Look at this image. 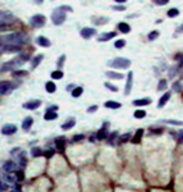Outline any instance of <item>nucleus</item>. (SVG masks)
I'll return each mask as SVG.
<instances>
[{
	"label": "nucleus",
	"instance_id": "aec40b11",
	"mask_svg": "<svg viewBox=\"0 0 183 192\" xmlns=\"http://www.w3.org/2000/svg\"><path fill=\"white\" fill-rule=\"evenodd\" d=\"M105 76L108 77V78H110V79H123L124 78L123 74L118 73V72H106Z\"/></svg>",
	"mask_w": 183,
	"mask_h": 192
},
{
	"label": "nucleus",
	"instance_id": "b1692460",
	"mask_svg": "<svg viewBox=\"0 0 183 192\" xmlns=\"http://www.w3.org/2000/svg\"><path fill=\"white\" fill-rule=\"evenodd\" d=\"M44 118H45V120H54L58 118V114L55 113V110H47L46 114L44 115Z\"/></svg>",
	"mask_w": 183,
	"mask_h": 192
},
{
	"label": "nucleus",
	"instance_id": "c9c22d12",
	"mask_svg": "<svg viewBox=\"0 0 183 192\" xmlns=\"http://www.w3.org/2000/svg\"><path fill=\"white\" fill-rule=\"evenodd\" d=\"M179 15V10L177 9V8H172V9L168 10V17L169 18H175Z\"/></svg>",
	"mask_w": 183,
	"mask_h": 192
},
{
	"label": "nucleus",
	"instance_id": "603ef678",
	"mask_svg": "<svg viewBox=\"0 0 183 192\" xmlns=\"http://www.w3.org/2000/svg\"><path fill=\"white\" fill-rule=\"evenodd\" d=\"M152 3L156 5H167L169 3V0H152Z\"/></svg>",
	"mask_w": 183,
	"mask_h": 192
},
{
	"label": "nucleus",
	"instance_id": "e2e57ef3",
	"mask_svg": "<svg viewBox=\"0 0 183 192\" xmlns=\"http://www.w3.org/2000/svg\"><path fill=\"white\" fill-rule=\"evenodd\" d=\"M115 1H117V3H119V4H120V3H126L127 0H115Z\"/></svg>",
	"mask_w": 183,
	"mask_h": 192
},
{
	"label": "nucleus",
	"instance_id": "20e7f679",
	"mask_svg": "<svg viewBox=\"0 0 183 192\" xmlns=\"http://www.w3.org/2000/svg\"><path fill=\"white\" fill-rule=\"evenodd\" d=\"M65 19H67V14H65L63 10H60V9H57L51 14V20H53V23H54L55 26L63 24V23L65 22Z\"/></svg>",
	"mask_w": 183,
	"mask_h": 192
},
{
	"label": "nucleus",
	"instance_id": "2eb2a0df",
	"mask_svg": "<svg viewBox=\"0 0 183 192\" xmlns=\"http://www.w3.org/2000/svg\"><path fill=\"white\" fill-rule=\"evenodd\" d=\"M170 96H172V94H170V92H165L164 95H161V97L159 99V102H157V108H159V109L164 108V106H165V104H167V102L169 101Z\"/></svg>",
	"mask_w": 183,
	"mask_h": 192
},
{
	"label": "nucleus",
	"instance_id": "052dcab7",
	"mask_svg": "<svg viewBox=\"0 0 183 192\" xmlns=\"http://www.w3.org/2000/svg\"><path fill=\"white\" fill-rule=\"evenodd\" d=\"M96 110H97V105H92V106L87 108V113H93Z\"/></svg>",
	"mask_w": 183,
	"mask_h": 192
},
{
	"label": "nucleus",
	"instance_id": "0eeeda50",
	"mask_svg": "<svg viewBox=\"0 0 183 192\" xmlns=\"http://www.w3.org/2000/svg\"><path fill=\"white\" fill-rule=\"evenodd\" d=\"M0 49H1V51H4V53H19V51L22 50V45L12 44V45H5Z\"/></svg>",
	"mask_w": 183,
	"mask_h": 192
},
{
	"label": "nucleus",
	"instance_id": "cd10ccee",
	"mask_svg": "<svg viewBox=\"0 0 183 192\" xmlns=\"http://www.w3.org/2000/svg\"><path fill=\"white\" fill-rule=\"evenodd\" d=\"M142 135H144V129H137L136 131V135H134V137L132 138V142L133 143H138L140 141H141V138H142Z\"/></svg>",
	"mask_w": 183,
	"mask_h": 192
},
{
	"label": "nucleus",
	"instance_id": "6e6552de",
	"mask_svg": "<svg viewBox=\"0 0 183 192\" xmlns=\"http://www.w3.org/2000/svg\"><path fill=\"white\" fill-rule=\"evenodd\" d=\"M41 105V100H31V101H27L23 104L24 109H28V110H36L40 108Z\"/></svg>",
	"mask_w": 183,
	"mask_h": 192
},
{
	"label": "nucleus",
	"instance_id": "9b49d317",
	"mask_svg": "<svg viewBox=\"0 0 183 192\" xmlns=\"http://www.w3.org/2000/svg\"><path fill=\"white\" fill-rule=\"evenodd\" d=\"M17 132V127L14 124H7L1 128V133L4 136H11V135H14Z\"/></svg>",
	"mask_w": 183,
	"mask_h": 192
},
{
	"label": "nucleus",
	"instance_id": "4d7b16f0",
	"mask_svg": "<svg viewBox=\"0 0 183 192\" xmlns=\"http://www.w3.org/2000/svg\"><path fill=\"white\" fill-rule=\"evenodd\" d=\"M83 138H85V136H83V135H76L74 137H73V142H77V141H82Z\"/></svg>",
	"mask_w": 183,
	"mask_h": 192
},
{
	"label": "nucleus",
	"instance_id": "f03ea898",
	"mask_svg": "<svg viewBox=\"0 0 183 192\" xmlns=\"http://www.w3.org/2000/svg\"><path fill=\"white\" fill-rule=\"evenodd\" d=\"M108 65L117 68V69H128L131 67V60L127 58H115L111 61H109Z\"/></svg>",
	"mask_w": 183,
	"mask_h": 192
},
{
	"label": "nucleus",
	"instance_id": "473e14b6",
	"mask_svg": "<svg viewBox=\"0 0 183 192\" xmlns=\"http://www.w3.org/2000/svg\"><path fill=\"white\" fill-rule=\"evenodd\" d=\"M117 138H118V132L109 133V138H108V141H109V143H110V145H113V146H115V145H117V142H115Z\"/></svg>",
	"mask_w": 183,
	"mask_h": 192
},
{
	"label": "nucleus",
	"instance_id": "de8ad7c7",
	"mask_svg": "<svg viewBox=\"0 0 183 192\" xmlns=\"http://www.w3.org/2000/svg\"><path fill=\"white\" fill-rule=\"evenodd\" d=\"M175 60H178V67L182 68L183 67V54H178V55L175 56Z\"/></svg>",
	"mask_w": 183,
	"mask_h": 192
},
{
	"label": "nucleus",
	"instance_id": "a878e982",
	"mask_svg": "<svg viewBox=\"0 0 183 192\" xmlns=\"http://www.w3.org/2000/svg\"><path fill=\"white\" fill-rule=\"evenodd\" d=\"M42 59H44V55L42 54H39V55H36L34 59H32L31 64H32V68H36V67H39V64L42 61Z\"/></svg>",
	"mask_w": 183,
	"mask_h": 192
},
{
	"label": "nucleus",
	"instance_id": "423d86ee",
	"mask_svg": "<svg viewBox=\"0 0 183 192\" xmlns=\"http://www.w3.org/2000/svg\"><path fill=\"white\" fill-rule=\"evenodd\" d=\"M16 87V84L8 81H1L0 82V95H7Z\"/></svg>",
	"mask_w": 183,
	"mask_h": 192
},
{
	"label": "nucleus",
	"instance_id": "e433bc0d",
	"mask_svg": "<svg viewBox=\"0 0 183 192\" xmlns=\"http://www.w3.org/2000/svg\"><path fill=\"white\" fill-rule=\"evenodd\" d=\"M159 31H151V32L149 33V36H147V37H149V40L150 41H154V40H156L157 37H159Z\"/></svg>",
	"mask_w": 183,
	"mask_h": 192
},
{
	"label": "nucleus",
	"instance_id": "412c9836",
	"mask_svg": "<svg viewBox=\"0 0 183 192\" xmlns=\"http://www.w3.org/2000/svg\"><path fill=\"white\" fill-rule=\"evenodd\" d=\"M118 30L120 31V33H128L131 31V26L126 22H120L118 24Z\"/></svg>",
	"mask_w": 183,
	"mask_h": 192
},
{
	"label": "nucleus",
	"instance_id": "c03bdc74",
	"mask_svg": "<svg viewBox=\"0 0 183 192\" xmlns=\"http://www.w3.org/2000/svg\"><path fill=\"white\" fill-rule=\"evenodd\" d=\"M175 140H177L178 143H183V129L177 132V135H175Z\"/></svg>",
	"mask_w": 183,
	"mask_h": 192
},
{
	"label": "nucleus",
	"instance_id": "4c0bfd02",
	"mask_svg": "<svg viewBox=\"0 0 183 192\" xmlns=\"http://www.w3.org/2000/svg\"><path fill=\"white\" fill-rule=\"evenodd\" d=\"M145 117H146V112L145 110H136L134 112V118H137V119H142Z\"/></svg>",
	"mask_w": 183,
	"mask_h": 192
},
{
	"label": "nucleus",
	"instance_id": "58836bf2",
	"mask_svg": "<svg viewBox=\"0 0 183 192\" xmlns=\"http://www.w3.org/2000/svg\"><path fill=\"white\" fill-rule=\"evenodd\" d=\"M131 133H124V135H122V137H119V142H127V141H129V140H132V137H131Z\"/></svg>",
	"mask_w": 183,
	"mask_h": 192
},
{
	"label": "nucleus",
	"instance_id": "7c9ffc66",
	"mask_svg": "<svg viewBox=\"0 0 183 192\" xmlns=\"http://www.w3.org/2000/svg\"><path fill=\"white\" fill-rule=\"evenodd\" d=\"M13 28V24H9L8 22H3V20H0V32H4V31H8Z\"/></svg>",
	"mask_w": 183,
	"mask_h": 192
},
{
	"label": "nucleus",
	"instance_id": "a18cd8bd",
	"mask_svg": "<svg viewBox=\"0 0 183 192\" xmlns=\"http://www.w3.org/2000/svg\"><path fill=\"white\" fill-rule=\"evenodd\" d=\"M124 45H126V40H117L115 44H114V46H115L117 49H122L124 48Z\"/></svg>",
	"mask_w": 183,
	"mask_h": 192
},
{
	"label": "nucleus",
	"instance_id": "9d476101",
	"mask_svg": "<svg viewBox=\"0 0 183 192\" xmlns=\"http://www.w3.org/2000/svg\"><path fill=\"white\" fill-rule=\"evenodd\" d=\"M96 35V30L95 28H90V27H85L81 30V36L83 38H91L92 36Z\"/></svg>",
	"mask_w": 183,
	"mask_h": 192
},
{
	"label": "nucleus",
	"instance_id": "bb28decb",
	"mask_svg": "<svg viewBox=\"0 0 183 192\" xmlns=\"http://www.w3.org/2000/svg\"><path fill=\"white\" fill-rule=\"evenodd\" d=\"M45 90H46L47 92H50V94H54V92L57 91V84H55L54 82H46Z\"/></svg>",
	"mask_w": 183,
	"mask_h": 192
},
{
	"label": "nucleus",
	"instance_id": "f257e3e1",
	"mask_svg": "<svg viewBox=\"0 0 183 192\" xmlns=\"http://www.w3.org/2000/svg\"><path fill=\"white\" fill-rule=\"evenodd\" d=\"M28 41L27 36L22 32L16 33H9V35L0 36V48H3L5 45H12V44H17V45H24Z\"/></svg>",
	"mask_w": 183,
	"mask_h": 192
},
{
	"label": "nucleus",
	"instance_id": "0e129e2a",
	"mask_svg": "<svg viewBox=\"0 0 183 192\" xmlns=\"http://www.w3.org/2000/svg\"><path fill=\"white\" fill-rule=\"evenodd\" d=\"M35 1H36V3H37V4H41V3H42V1H44V0H35Z\"/></svg>",
	"mask_w": 183,
	"mask_h": 192
},
{
	"label": "nucleus",
	"instance_id": "6e6d98bb",
	"mask_svg": "<svg viewBox=\"0 0 183 192\" xmlns=\"http://www.w3.org/2000/svg\"><path fill=\"white\" fill-rule=\"evenodd\" d=\"M19 56H21V59L26 63L27 60H30L31 59V56H30V54H19Z\"/></svg>",
	"mask_w": 183,
	"mask_h": 192
},
{
	"label": "nucleus",
	"instance_id": "864d4df0",
	"mask_svg": "<svg viewBox=\"0 0 183 192\" xmlns=\"http://www.w3.org/2000/svg\"><path fill=\"white\" fill-rule=\"evenodd\" d=\"M163 131H164V128H156V129H151L150 128V133H152V135H160V133H163Z\"/></svg>",
	"mask_w": 183,
	"mask_h": 192
},
{
	"label": "nucleus",
	"instance_id": "2f4dec72",
	"mask_svg": "<svg viewBox=\"0 0 183 192\" xmlns=\"http://www.w3.org/2000/svg\"><path fill=\"white\" fill-rule=\"evenodd\" d=\"M108 22H109V18H106V17L93 18V23H95V24H97V26H100V24H106Z\"/></svg>",
	"mask_w": 183,
	"mask_h": 192
},
{
	"label": "nucleus",
	"instance_id": "a19ab883",
	"mask_svg": "<svg viewBox=\"0 0 183 192\" xmlns=\"http://www.w3.org/2000/svg\"><path fill=\"white\" fill-rule=\"evenodd\" d=\"M182 84H180V82L179 81H177V82H174V83H173V90H174L175 92H178V94H179V92H182Z\"/></svg>",
	"mask_w": 183,
	"mask_h": 192
},
{
	"label": "nucleus",
	"instance_id": "680f3d73",
	"mask_svg": "<svg viewBox=\"0 0 183 192\" xmlns=\"http://www.w3.org/2000/svg\"><path fill=\"white\" fill-rule=\"evenodd\" d=\"M73 88H74V86H72V84H69V86H67V91H69V90H70V91H72Z\"/></svg>",
	"mask_w": 183,
	"mask_h": 192
},
{
	"label": "nucleus",
	"instance_id": "3c124183",
	"mask_svg": "<svg viewBox=\"0 0 183 192\" xmlns=\"http://www.w3.org/2000/svg\"><path fill=\"white\" fill-rule=\"evenodd\" d=\"M58 9L63 10V12H70V13L73 12V8H72V7H68V5H63V7H59Z\"/></svg>",
	"mask_w": 183,
	"mask_h": 192
},
{
	"label": "nucleus",
	"instance_id": "4468645a",
	"mask_svg": "<svg viewBox=\"0 0 183 192\" xmlns=\"http://www.w3.org/2000/svg\"><path fill=\"white\" fill-rule=\"evenodd\" d=\"M109 136V132H108V123H104V127L96 133V138L97 140H105L106 137Z\"/></svg>",
	"mask_w": 183,
	"mask_h": 192
},
{
	"label": "nucleus",
	"instance_id": "4be33fe9",
	"mask_svg": "<svg viewBox=\"0 0 183 192\" xmlns=\"http://www.w3.org/2000/svg\"><path fill=\"white\" fill-rule=\"evenodd\" d=\"M115 36H117V33H115V32H105L104 35L99 36L97 40H99V41H108V40H110V38L115 37Z\"/></svg>",
	"mask_w": 183,
	"mask_h": 192
},
{
	"label": "nucleus",
	"instance_id": "5701e85b",
	"mask_svg": "<svg viewBox=\"0 0 183 192\" xmlns=\"http://www.w3.org/2000/svg\"><path fill=\"white\" fill-rule=\"evenodd\" d=\"M178 73H179V67H172L168 71V77H169V79H173L177 77Z\"/></svg>",
	"mask_w": 183,
	"mask_h": 192
},
{
	"label": "nucleus",
	"instance_id": "bf43d9fd",
	"mask_svg": "<svg viewBox=\"0 0 183 192\" xmlns=\"http://www.w3.org/2000/svg\"><path fill=\"white\" fill-rule=\"evenodd\" d=\"M64 60H65V55H62V56H60V59L58 60V67H63V65H64V64H63V63H64Z\"/></svg>",
	"mask_w": 183,
	"mask_h": 192
},
{
	"label": "nucleus",
	"instance_id": "f8f14e48",
	"mask_svg": "<svg viewBox=\"0 0 183 192\" xmlns=\"http://www.w3.org/2000/svg\"><path fill=\"white\" fill-rule=\"evenodd\" d=\"M3 169H4V172H7V173H13V172L17 170V164L12 160H8V161L4 163Z\"/></svg>",
	"mask_w": 183,
	"mask_h": 192
},
{
	"label": "nucleus",
	"instance_id": "5fc2aeb1",
	"mask_svg": "<svg viewBox=\"0 0 183 192\" xmlns=\"http://www.w3.org/2000/svg\"><path fill=\"white\" fill-rule=\"evenodd\" d=\"M113 9L117 10V12H124V10H126V7H124V5H114Z\"/></svg>",
	"mask_w": 183,
	"mask_h": 192
},
{
	"label": "nucleus",
	"instance_id": "69168bd1",
	"mask_svg": "<svg viewBox=\"0 0 183 192\" xmlns=\"http://www.w3.org/2000/svg\"><path fill=\"white\" fill-rule=\"evenodd\" d=\"M179 30H180V31H182V32H183V24H182V26H180V27H179Z\"/></svg>",
	"mask_w": 183,
	"mask_h": 192
},
{
	"label": "nucleus",
	"instance_id": "8fccbe9b",
	"mask_svg": "<svg viewBox=\"0 0 183 192\" xmlns=\"http://www.w3.org/2000/svg\"><path fill=\"white\" fill-rule=\"evenodd\" d=\"M105 87H106L108 90H110V91H113V92H117V91H118V87L113 86L110 82H106V83H105Z\"/></svg>",
	"mask_w": 183,
	"mask_h": 192
},
{
	"label": "nucleus",
	"instance_id": "49530a36",
	"mask_svg": "<svg viewBox=\"0 0 183 192\" xmlns=\"http://www.w3.org/2000/svg\"><path fill=\"white\" fill-rule=\"evenodd\" d=\"M16 179L18 182H22L24 179V174H23V170H19V172H17L16 173Z\"/></svg>",
	"mask_w": 183,
	"mask_h": 192
},
{
	"label": "nucleus",
	"instance_id": "13d9d810",
	"mask_svg": "<svg viewBox=\"0 0 183 192\" xmlns=\"http://www.w3.org/2000/svg\"><path fill=\"white\" fill-rule=\"evenodd\" d=\"M8 184H5V183H3V182L0 181V191H8Z\"/></svg>",
	"mask_w": 183,
	"mask_h": 192
},
{
	"label": "nucleus",
	"instance_id": "37998d69",
	"mask_svg": "<svg viewBox=\"0 0 183 192\" xmlns=\"http://www.w3.org/2000/svg\"><path fill=\"white\" fill-rule=\"evenodd\" d=\"M28 74L27 71H14L13 72V77H24Z\"/></svg>",
	"mask_w": 183,
	"mask_h": 192
},
{
	"label": "nucleus",
	"instance_id": "ea45409f",
	"mask_svg": "<svg viewBox=\"0 0 183 192\" xmlns=\"http://www.w3.org/2000/svg\"><path fill=\"white\" fill-rule=\"evenodd\" d=\"M3 179H4L5 182H8V183H13V182L16 181V178H14V177H12L11 173H7V172H5V174H4Z\"/></svg>",
	"mask_w": 183,
	"mask_h": 192
},
{
	"label": "nucleus",
	"instance_id": "393cba45",
	"mask_svg": "<svg viewBox=\"0 0 183 192\" xmlns=\"http://www.w3.org/2000/svg\"><path fill=\"white\" fill-rule=\"evenodd\" d=\"M104 106L105 108H110V109H119V108L122 106V104L120 102H118V101H106L105 104H104Z\"/></svg>",
	"mask_w": 183,
	"mask_h": 192
},
{
	"label": "nucleus",
	"instance_id": "f3484780",
	"mask_svg": "<svg viewBox=\"0 0 183 192\" xmlns=\"http://www.w3.org/2000/svg\"><path fill=\"white\" fill-rule=\"evenodd\" d=\"M36 42H37V45L42 46V48H49V46L51 45V44H50V40H49V38L44 37V36H39V37L36 38Z\"/></svg>",
	"mask_w": 183,
	"mask_h": 192
},
{
	"label": "nucleus",
	"instance_id": "c756f323",
	"mask_svg": "<svg viewBox=\"0 0 183 192\" xmlns=\"http://www.w3.org/2000/svg\"><path fill=\"white\" fill-rule=\"evenodd\" d=\"M42 155H44V152H42V150L40 147H32L31 148V156L39 158V156H42Z\"/></svg>",
	"mask_w": 183,
	"mask_h": 192
},
{
	"label": "nucleus",
	"instance_id": "f704fd0d",
	"mask_svg": "<svg viewBox=\"0 0 183 192\" xmlns=\"http://www.w3.org/2000/svg\"><path fill=\"white\" fill-rule=\"evenodd\" d=\"M82 94H83V88H82V87H74V88L72 90V96L73 97H80Z\"/></svg>",
	"mask_w": 183,
	"mask_h": 192
},
{
	"label": "nucleus",
	"instance_id": "dca6fc26",
	"mask_svg": "<svg viewBox=\"0 0 183 192\" xmlns=\"http://www.w3.org/2000/svg\"><path fill=\"white\" fill-rule=\"evenodd\" d=\"M32 124H34V118L32 117H26L23 119V122H22V128H23L24 131H30L32 127Z\"/></svg>",
	"mask_w": 183,
	"mask_h": 192
},
{
	"label": "nucleus",
	"instance_id": "79ce46f5",
	"mask_svg": "<svg viewBox=\"0 0 183 192\" xmlns=\"http://www.w3.org/2000/svg\"><path fill=\"white\" fill-rule=\"evenodd\" d=\"M51 77L54 79H60V78H63V72L62 71H54L51 73Z\"/></svg>",
	"mask_w": 183,
	"mask_h": 192
},
{
	"label": "nucleus",
	"instance_id": "39448f33",
	"mask_svg": "<svg viewBox=\"0 0 183 192\" xmlns=\"http://www.w3.org/2000/svg\"><path fill=\"white\" fill-rule=\"evenodd\" d=\"M45 23H46V18H45V15H42V14H36L31 18V26L32 27L41 28L45 26Z\"/></svg>",
	"mask_w": 183,
	"mask_h": 192
},
{
	"label": "nucleus",
	"instance_id": "ddd939ff",
	"mask_svg": "<svg viewBox=\"0 0 183 192\" xmlns=\"http://www.w3.org/2000/svg\"><path fill=\"white\" fill-rule=\"evenodd\" d=\"M55 146H57V148L60 152H63V151L65 150V146H67V140H65V137L55 138Z\"/></svg>",
	"mask_w": 183,
	"mask_h": 192
},
{
	"label": "nucleus",
	"instance_id": "09e8293b",
	"mask_svg": "<svg viewBox=\"0 0 183 192\" xmlns=\"http://www.w3.org/2000/svg\"><path fill=\"white\" fill-rule=\"evenodd\" d=\"M54 152L55 151L53 150V148H47V150L44 152V156L45 158H53V156H54Z\"/></svg>",
	"mask_w": 183,
	"mask_h": 192
},
{
	"label": "nucleus",
	"instance_id": "1a4fd4ad",
	"mask_svg": "<svg viewBox=\"0 0 183 192\" xmlns=\"http://www.w3.org/2000/svg\"><path fill=\"white\" fill-rule=\"evenodd\" d=\"M132 83H133V72H129V73H127V83H126V88H124V95L131 94Z\"/></svg>",
	"mask_w": 183,
	"mask_h": 192
},
{
	"label": "nucleus",
	"instance_id": "c85d7f7f",
	"mask_svg": "<svg viewBox=\"0 0 183 192\" xmlns=\"http://www.w3.org/2000/svg\"><path fill=\"white\" fill-rule=\"evenodd\" d=\"M163 123H165V124H172V125H183V122L182 120H175V119H163L161 120Z\"/></svg>",
	"mask_w": 183,
	"mask_h": 192
},
{
	"label": "nucleus",
	"instance_id": "7ed1b4c3",
	"mask_svg": "<svg viewBox=\"0 0 183 192\" xmlns=\"http://www.w3.org/2000/svg\"><path fill=\"white\" fill-rule=\"evenodd\" d=\"M24 61L21 59V56H17V58H14V59H12V60H9V61H7V63H4L3 64V67H1V69L0 71L1 72H8V71H14L16 68H18L19 65H22Z\"/></svg>",
	"mask_w": 183,
	"mask_h": 192
},
{
	"label": "nucleus",
	"instance_id": "6ab92c4d",
	"mask_svg": "<svg viewBox=\"0 0 183 192\" xmlns=\"http://www.w3.org/2000/svg\"><path fill=\"white\" fill-rule=\"evenodd\" d=\"M74 125H76V119L74 118H69L67 122H64L62 124V129L63 131H68V129H70V128H73Z\"/></svg>",
	"mask_w": 183,
	"mask_h": 192
},
{
	"label": "nucleus",
	"instance_id": "72a5a7b5",
	"mask_svg": "<svg viewBox=\"0 0 183 192\" xmlns=\"http://www.w3.org/2000/svg\"><path fill=\"white\" fill-rule=\"evenodd\" d=\"M167 87H168V82H167V79H160L159 81V84H157V90L159 91H165L167 90Z\"/></svg>",
	"mask_w": 183,
	"mask_h": 192
},
{
	"label": "nucleus",
	"instance_id": "a211bd4d",
	"mask_svg": "<svg viewBox=\"0 0 183 192\" xmlns=\"http://www.w3.org/2000/svg\"><path fill=\"white\" fill-rule=\"evenodd\" d=\"M151 104V99L149 97H145V99H137L133 101V105L134 106H146V105H150Z\"/></svg>",
	"mask_w": 183,
	"mask_h": 192
}]
</instances>
